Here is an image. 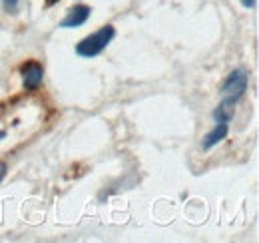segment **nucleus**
Returning a JSON list of instances; mask_svg holds the SVG:
<instances>
[{
  "label": "nucleus",
  "mask_w": 259,
  "mask_h": 243,
  "mask_svg": "<svg viewBox=\"0 0 259 243\" xmlns=\"http://www.w3.org/2000/svg\"><path fill=\"white\" fill-rule=\"evenodd\" d=\"M114 38H116V28L112 24H106L96 32H92L90 36H86L84 40H80L76 44V54L80 58H96L110 46Z\"/></svg>",
  "instance_id": "1"
},
{
  "label": "nucleus",
  "mask_w": 259,
  "mask_h": 243,
  "mask_svg": "<svg viewBox=\"0 0 259 243\" xmlns=\"http://www.w3.org/2000/svg\"><path fill=\"white\" fill-rule=\"evenodd\" d=\"M247 84H249V74L245 70H233L227 74V78L222 84V94L226 98H233V100H239L245 90H247Z\"/></svg>",
  "instance_id": "2"
},
{
  "label": "nucleus",
  "mask_w": 259,
  "mask_h": 243,
  "mask_svg": "<svg viewBox=\"0 0 259 243\" xmlns=\"http://www.w3.org/2000/svg\"><path fill=\"white\" fill-rule=\"evenodd\" d=\"M20 76H22L24 88L28 92H36L42 86V80H44V66L36 60H28L26 64H22Z\"/></svg>",
  "instance_id": "3"
},
{
  "label": "nucleus",
  "mask_w": 259,
  "mask_h": 243,
  "mask_svg": "<svg viewBox=\"0 0 259 243\" xmlns=\"http://www.w3.org/2000/svg\"><path fill=\"white\" fill-rule=\"evenodd\" d=\"M90 14H92V8L90 6H86V4H76V6H72L68 12H66V16L60 20V28H66V30H70V28H80V26H84L86 22H88V18H90Z\"/></svg>",
  "instance_id": "4"
},
{
  "label": "nucleus",
  "mask_w": 259,
  "mask_h": 243,
  "mask_svg": "<svg viewBox=\"0 0 259 243\" xmlns=\"http://www.w3.org/2000/svg\"><path fill=\"white\" fill-rule=\"evenodd\" d=\"M227 134H229V126H227V124H222V122H215L213 130L207 132L205 138L201 140V148H203L205 152L211 150V148H215L218 144H222V142L226 140Z\"/></svg>",
  "instance_id": "5"
},
{
  "label": "nucleus",
  "mask_w": 259,
  "mask_h": 243,
  "mask_svg": "<svg viewBox=\"0 0 259 243\" xmlns=\"http://www.w3.org/2000/svg\"><path fill=\"white\" fill-rule=\"evenodd\" d=\"M235 104H237V100L224 96L222 104L213 110V120L222 122V124H229V122L233 120V116H235Z\"/></svg>",
  "instance_id": "6"
},
{
  "label": "nucleus",
  "mask_w": 259,
  "mask_h": 243,
  "mask_svg": "<svg viewBox=\"0 0 259 243\" xmlns=\"http://www.w3.org/2000/svg\"><path fill=\"white\" fill-rule=\"evenodd\" d=\"M0 4H2V8H4L8 14H14V12L18 10L20 0H0Z\"/></svg>",
  "instance_id": "7"
},
{
  "label": "nucleus",
  "mask_w": 259,
  "mask_h": 243,
  "mask_svg": "<svg viewBox=\"0 0 259 243\" xmlns=\"http://www.w3.org/2000/svg\"><path fill=\"white\" fill-rule=\"evenodd\" d=\"M6 172H8L6 161H0V183H2V180H4V178H6Z\"/></svg>",
  "instance_id": "8"
},
{
  "label": "nucleus",
  "mask_w": 259,
  "mask_h": 243,
  "mask_svg": "<svg viewBox=\"0 0 259 243\" xmlns=\"http://www.w3.org/2000/svg\"><path fill=\"white\" fill-rule=\"evenodd\" d=\"M241 4H243V8H255V4H257V0H239Z\"/></svg>",
  "instance_id": "9"
},
{
  "label": "nucleus",
  "mask_w": 259,
  "mask_h": 243,
  "mask_svg": "<svg viewBox=\"0 0 259 243\" xmlns=\"http://www.w3.org/2000/svg\"><path fill=\"white\" fill-rule=\"evenodd\" d=\"M60 0H46V6H54V4H58Z\"/></svg>",
  "instance_id": "10"
},
{
  "label": "nucleus",
  "mask_w": 259,
  "mask_h": 243,
  "mask_svg": "<svg viewBox=\"0 0 259 243\" xmlns=\"http://www.w3.org/2000/svg\"><path fill=\"white\" fill-rule=\"evenodd\" d=\"M4 138H6V132H2V130H0V142H2Z\"/></svg>",
  "instance_id": "11"
}]
</instances>
